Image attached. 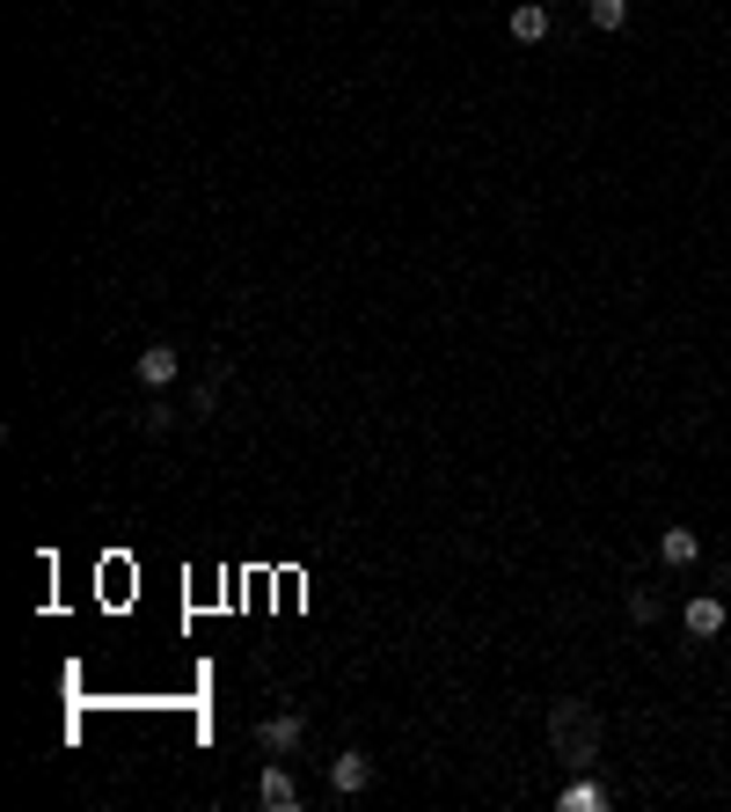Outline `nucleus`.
<instances>
[{
  "mask_svg": "<svg viewBox=\"0 0 731 812\" xmlns=\"http://www.w3.org/2000/svg\"><path fill=\"white\" fill-rule=\"evenodd\" d=\"M629 622H659V593H651V585L629 593Z\"/></svg>",
  "mask_w": 731,
  "mask_h": 812,
  "instance_id": "9b49d317",
  "label": "nucleus"
},
{
  "mask_svg": "<svg viewBox=\"0 0 731 812\" xmlns=\"http://www.w3.org/2000/svg\"><path fill=\"white\" fill-rule=\"evenodd\" d=\"M257 805H263V812H293V805H300V783L286 776V754L257 776Z\"/></svg>",
  "mask_w": 731,
  "mask_h": 812,
  "instance_id": "39448f33",
  "label": "nucleus"
},
{
  "mask_svg": "<svg viewBox=\"0 0 731 812\" xmlns=\"http://www.w3.org/2000/svg\"><path fill=\"white\" fill-rule=\"evenodd\" d=\"M549 37V8L541 0H512V44H541Z\"/></svg>",
  "mask_w": 731,
  "mask_h": 812,
  "instance_id": "6e6552de",
  "label": "nucleus"
},
{
  "mask_svg": "<svg viewBox=\"0 0 731 812\" xmlns=\"http://www.w3.org/2000/svg\"><path fill=\"white\" fill-rule=\"evenodd\" d=\"M557 805H563V812H600L608 798L592 791V783H563V798H557Z\"/></svg>",
  "mask_w": 731,
  "mask_h": 812,
  "instance_id": "9d476101",
  "label": "nucleus"
},
{
  "mask_svg": "<svg viewBox=\"0 0 731 812\" xmlns=\"http://www.w3.org/2000/svg\"><path fill=\"white\" fill-rule=\"evenodd\" d=\"M330 791H337V798H359V791H373V761H366L359 746L330 761Z\"/></svg>",
  "mask_w": 731,
  "mask_h": 812,
  "instance_id": "423d86ee",
  "label": "nucleus"
},
{
  "mask_svg": "<svg viewBox=\"0 0 731 812\" xmlns=\"http://www.w3.org/2000/svg\"><path fill=\"white\" fill-rule=\"evenodd\" d=\"M169 424H176V410H169V403H154V410H147V418H140V432H154V440H161Z\"/></svg>",
  "mask_w": 731,
  "mask_h": 812,
  "instance_id": "f8f14e48",
  "label": "nucleus"
},
{
  "mask_svg": "<svg viewBox=\"0 0 731 812\" xmlns=\"http://www.w3.org/2000/svg\"><path fill=\"white\" fill-rule=\"evenodd\" d=\"M585 16H592V30H629V0H592V8H585Z\"/></svg>",
  "mask_w": 731,
  "mask_h": 812,
  "instance_id": "1a4fd4ad",
  "label": "nucleus"
},
{
  "mask_svg": "<svg viewBox=\"0 0 731 812\" xmlns=\"http://www.w3.org/2000/svg\"><path fill=\"white\" fill-rule=\"evenodd\" d=\"M132 373H140V389H169V381H176V373H183V359H176V344H147V352L140 359H132Z\"/></svg>",
  "mask_w": 731,
  "mask_h": 812,
  "instance_id": "7ed1b4c3",
  "label": "nucleus"
},
{
  "mask_svg": "<svg viewBox=\"0 0 731 812\" xmlns=\"http://www.w3.org/2000/svg\"><path fill=\"white\" fill-rule=\"evenodd\" d=\"M724 622H731V608L717 601V593H695V601L680 608V630L688 636H724Z\"/></svg>",
  "mask_w": 731,
  "mask_h": 812,
  "instance_id": "20e7f679",
  "label": "nucleus"
},
{
  "mask_svg": "<svg viewBox=\"0 0 731 812\" xmlns=\"http://www.w3.org/2000/svg\"><path fill=\"white\" fill-rule=\"evenodd\" d=\"M659 564H665V571L702 564V534H695V528H665V534H659Z\"/></svg>",
  "mask_w": 731,
  "mask_h": 812,
  "instance_id": "0eeeda50",
  "label": "nucleus"
},
{
  "mask_svg": "<svg viewBox=\"0 0 731 812\" xmlns=\"http://www.w3.org/2000/svg\"><path fill=\"white\" fill-rule=\"evenodd\" d=\"M300 740H308V718H300V710H279V718L257 724V746H263V754H293Z\"/></svg>",
  "mask_w": 731,
  "mask_h": 812,
  "instance_id": "f03ea898",
  "label": "nucleus"
},
{
  "mask_svg": "<svg viewBox=\"0 0 731 812\" xmlns=\"http://www.w3.org/2000/svg\"><path fill=\"white\" fill-rule=\"evenodd\" d=\"M549 746H557V761H571V769H592V761H600V718H592V703H578V695L549 703Z\"/></svg>",
  "mask_w": 731,
  "mask_h": 812,
  "instance_id": "f257e3e1",
  "label": "nucleus"
}]
</instances>
